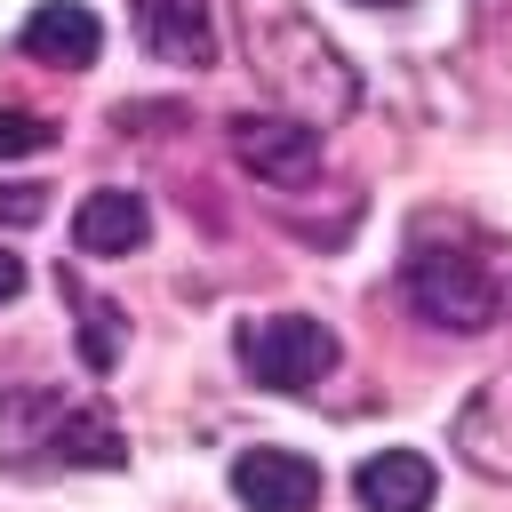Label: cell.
Returning <instances> with one entry per match:
<instances>
[{
	"label": "cell",
	"mask_w": 512,
	"mask_h": 512,
	"mask_svg": "<svg viewBox=\"0 0 512 512\" xmlns=\"http://www.w3.org/2000/svg\"><path fill=\"white\" fill-rule=\"evenodd\" d=\"M0 464L16 480L48 472H128V432L104 400L64 384H8L0 392Z\"/></svg>",
	"instance_id": "cell-1"
},
{
	"label": "cell",
	"mask_w": 512,
	"mask_h": 512,
	"mask_svg": "<svg viewBox=\"0 0 512 512\" xmlns=\"http://www.w3.org/2000/svg\"><path fill=\"white\" fill-rule=\"evenodd\" d=\"M400 296L456 336H480L504 320V272L488 264V240L456 216H416L408 248H400Z\"/></svg>",
	"instance_id": "cell-2"
},
{
	"label": "cell",
	"mask_w": 512,
	"mask_h": 512,
	"mask_svg": "<svg viewBox=\"0 0 512 512\" xmlns=\"http://www.w3.org/2000/svg\"><path fill=\"white\" fill-rule=\"evenodd\" d=\"M248 56H256V72L288 96V112L312 120V128H328V120H344V112L360 104V80H352V64L336 56V40H320V24L296 16V8H280V16H256V8H248Z\"/></svg>",
	"instance_id": "cell-3"
},
{
	"label": "cell",
	"mask_w": 512,
	"mask_h": 512,
	"mask_svg": "<svg viewBox=\"0 0 512 512\" xmlns=\"http://www.w3.org/2000/svg\"><path fill=\"white\" fill-rule=\"evenodd\" d=\"M232 352H240V368H248L264 392H280V400L320 392V384L336 376V360H344L336 328L312 320V312H264V320H240V328H232Z\"/></svg>",
	"instance_id": "cell-4"
},
{
	"label": "cell",
	"mask_w": 512,
	"mask_h": 512,
	"mask_svg": "<svg viewBox=\"0 0 512 512\" xmlns=\"http://www.w3.org/2000/svg\"><path fill=\"white\" fill-rule=\"evenodd\" d=\"M224 136H232V160L272 192H296L320 176V128L296 112H232Z\"/></svg>",
	"instance_id": "cell-5"
},
{
	"label": "cell",
	"mask_w": 512,
	"mask_h": 512,
	"mask_svg": "<svg viewBox=\"0 0 512 512\" xmlns=\"http://www.w3.org/2000/svg\"><path fill=\"white\" fill-rule=\"evenodd\" d=\"M320 464L304 456V448H272V440H256V448H240L232 456V496L248 504V512H320Z\"/></svg>",
	"instance_id": "cell-6"
},
{
	"label": "cell",
	"mask_w": 512,
	"mask_h": 512,
	"mask_svg": "<svg viewBox=\"0 0 512 512\" xmlns=\"http://www.w3.org/2000/svg\"><path fill=\"white\" fill-rule=\"evenodd\" d=\"M448 448L480 480H504L512 488V376H488V384L464 392V408L448 416Z\"/></svg>",
	"instance_id": "cell-7"
},
{
	"label": "cell",
	"mask_w": 512,
	"mask_h": 512,
	"mask_svg": "<svg viewBox=\"0 0 512 512\" xmlns=\"http://www.w3.org/2000/svg\"><path fill=\"white\" fill-rule=\"evenodd\" d=\"M16 48H24L32 64H56V72H88V64L104 56V24H96V8H88V0H40V8L24 16Z\"/></svg>",
	"instance_id": "cell-8"
},
{
	"label": "cell",
	"mask_w": 512,
	"mask_h": 512,
	"mask_svg": "<svg viewBox=\"0 0 512 512\" xmlns=\"http://www.w3.org/2000/svg\"><path fill=\"white\" fill-rule=\"evenodd\" d=\"M136 40L176 72H208L216 64V8L208 0H136Z\"/></svg>",
	"instance_id": "cell-9"
},
{
	"label": "cell",
	"mask_w": 512,
	"mask_h": 512,
	"mask_svg": "<svg viewBox=\"0 0 512 512\" xmlns=\"http://www.w3.org/2000/svg\"><path fill=\"white\" fill-rule=\"evenodd\" d=\"M144 240H152V200L128 192V184H96L72 208V248L80 256H136Z\"/></svg>",
	"instance_id": "cell-10"
},
{
	"label": "cell",
	"mask_w": 512,
	"mask_h": 512,
	"mask_svg": "<svg viewBox=\"0 0 512 512\" xmlns=\"http://www.w3.org/2000/svg\"><path fill=\"white\" fill-rule=\"evenodd\" d=\"M432 488H440V472H432V456H416V448H376V456H360V472H352L360 512H432Z\"/></svg>",
	"instance_id": "cell-11"
},
{
	"label": "cell",
	"mask_w": 512,
	"mask_h": 512,
	"mask_svg": "<svg viewBox=\"0 0 512 512\" xmlns=\"http://www.w3.org/2000/svg\"><path fill=\"white\" fill-rule=\"evenodd\" d=\"M56 288H64V304L80 312V360L104 376L112 360H120V344H128V320H120V304H104L88 280H72V272H56Z\"/></svg>",
	"instance_id": "cell-12"
},
{
	"label": "cell",
	"mask_w": 512,
	"mask_h": 512,
	"mask_svg": "<svg viewBox=\"0 0 512 512\" xmlns=\"http://www.w3.org/2000/svg\"><path fill=\"white\" fill-rule=\"evenodd\" d=\"M56 144V120L48 112H24V104H0V160H32Z\"/></svg>",
	"instance_id": "cell-13"
},
{
	"label": "cell",
	"mask_w": 512,
	"mask_h": 512,
	"mask_svg": "<svg viewBox=\"0 0 512 512\" xmlns=\"http://www.w3.org/2000/svg\"><path fill=\"white\" fill-rule=\"evenodd\" d=\"M0 216H8V224H40V216H48V192H40V184H0Z\"/></svg>",
	"instance_id": "cell-14"
},
{
	"label": "cell",
	"mask_w": 512,
	"mask_h": 512,
	"mask_svg": "<svg viewBox=\"0 0 512 512\" xmlns=\"http://www.w3.org/2000/svg\"><path fill=\"white\" fill-rule=\"evenodd\" d=\"M16 296H24V256L0 248V304H16Z\"/></svg>",
	"instance_id": "cell-15"
},
{
	"label": "cell",
	"mask_w": 512,
	"mask_h": 512,
	"mask_svg": "<svg viewBox=\"0 0 512 512\" xmlns=\"http://www.w3.org/2000/svg\"><path fill=\"white\" fill-rule=\"evenodd\" d=\"M352 8H408V0H352Z\"/></svg>",
	"instance_id": "cell-16"
}]
</instances>
